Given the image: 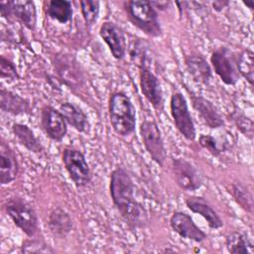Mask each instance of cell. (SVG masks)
Listing matches in <instances>:
<instances>
[{
  "instance_id": "cell-1",
  "label": "cell",
  "mask_w": 254,
  "mask_h": 254,
  "mask_svg": "<svg viewBox=\"0 0 254 254\" xmlns=\"http://www.w3.org/2000/svg\"><path fill=\"white\" fill-rule=\"evenodd\" d=\"M109 192L115 208L129 228L140 229L148 224L147 209L135 198V184L125 168L117 167L111 172Z\"/></svg>"
},
{
  "instance_id": "cell-2",
  "label": "cell",
  "mask_w": 254,
  "mask_h": 254,
  "mask_svg": "<svg viewBox=\"0 0 254 254\" xmlns=\"http://www.w3.org/2000/svg\"><path fill=\"white\" fill-rule=\"evenodd\" d=\"M108 115L111 127L118 136L128 137L135 132L136 108L124 91L117 90L110 94Z\"/></svg>"
},
{
  "instance_id": "cell-3",
  "label": "cell",
  "mask_w": 254,
  "mask_h": 254,
  "mask_svg": "<svg viewBox=\"0 0 254 254\" xmlns=\"http://www.w3.org/2000/svg\"><path fill=\"white\" fill-rule=\"evenodd\" d=\"M123 8L129 22L151 38L163 35L159 13L147 0H130L123 2Z\"/></svg>"
},
{
  "instance_id": "cell-4",
  "label": "cell",
  "mask_w": 254,
  "mask_h": 254,
  "mask_svg": "<svg viewBox=\"0 0 254 254\" xmlns=\"http://www.w3.org/2000/svg\"><path fill=\"white\" fill-rule=\"evenodd\" d=\"M4 209L14 225L27 237L38 235L40 227L37 212L25 198L20 196L9 197L4 203Z\"/></svg>"
},
{
  "instance_id": "cell-5",
  "label": "cell",
  "mask_w": 254,
  "mask_h": 254,
  "mask_svg": "<svg viewBox=\"0 0 254 254\" xmlns=\"http://www.w3.org/2000/svg\"><path fill=\"white\" fill-rule=\"evenodd\" d=\"M170 113L178 132L190 142L196 138L194 122L189 109L188 101L181 91H174L170 98Z\"/></svg>"
},
{
  "instance_id": "cell-6",
  "label": "cell",
  "mask_w": 254,
  "mask_h": 254,
  "mask_svg": "<svg viewBox=\"0 0 254 254\" xmlns=\"http://www.w3.org/2000/svg\"><path fill=\"white\" fill-rule=\"evenodd\" d=\"M62 161L73 185L80 189L91 181V172L84 154L74 147H65L62 152Z\"/></svg>"
},
{
  "instance_id": "cell-7",
  "label": "cell",
  "mask_w": 254,
  "mask_h": 254,
  "mask_svg": "<svg viewBox=\"0 0 254 254\" xmlns=\"http://www.w3.org/2000/svg\"><path fill=\"white\" fill-rule=\"evenodd\" d=\"M1 17L10 23L15 21L30 31L37 25V9L34 1H2L0 2Z\"/></svg>"
},
{
  "instance_id": "cell-8",
  "label": "cell",
  "mask_w": 254,
  "mask_h": 254,
  "mask_svg": "<svg viewBox=\"0 0 254 254\" xmlns=\"http://www.w3.org/2000/svg\"><path fill=\"white\" fill-rule=\"evenodd\" d=\"M139 131L146 152L158 166L163 167L167 159V150L158 124L154 120H144Z\"/></svg>"
},
{
  "instance_id": "cell-9",
  "label": "cell",
  "mask_w": 254,
  "mask_h": 254,
  "mask_svg": "<svg viewBox=\"0 0 254 254\" xmlns=\"http://www.w3.org/2000/svg\"><path fill=\"white\" fill-rule=\"evenodd\" d=\"M210 66L219 79L226 85H235L240 78L236 57L226 47L216 48L210 55Z\"/></svg>"
},
{
  "instance_id": "cell-10",
  "label": "cell",
  "mask_w": 254,
  "mask_h": 254,
  "mask_svg": "<svg viewBox=\"0 0 254 254\" xmlns=\"http://www.w3.org/2000/svg\"><path fill=\"white\" fill-rule=\"evenodd\" d=\"M139 87L146 100L157 112L164 110V96L158 76L152 71L149 63L138 66Z\"/></svg>"
},
{
  "instance_id": "cell-11",
  "label": "cell",
  "mask_w": 254,
  "mask_h": 254,
  "mask_svg": "<svg viewBox=\"0 0 254 254\" xmlns=\"http://www.w3.org/2000/svg\"><path fill=\"white\" fill-rule=\"evenodd\" d=\"M172 174L177 186L185 191H195L202 186L198 170L184 158L172 159Z\"/></svg>"
},
{
  "instance_id": "cell-12",
  "label": "cell",
  "mask_w": 254,
  "mask_h": 254,
  "mask_svg": "<svg viewBox=\"0 0 254 254\" xmlns=\"http://www.w3.org/2000/svg\"><path fill=\"white\" fill-rule=\"evenodd\" d=\"M41 128L45 135L54 142H62L67 133V123L61 111L46 104L41 109Z\"/></svg>"
},
{
  "instance_id": "cell-13",
  "label": "cell",
  "mask_w": 254,
  "mask_h": 254,
  "mask_svg": "<svg viewBox=\"0 0 254 254\" xmlns=\"http://www.w3.org/2000/svg\"><path fill=\"white\" fill-rule=\"evenodd\" d=\"M169 223L171 229L182 238L196 243H201L207 238L206 233L196 225L192 217L187 212L181 210L174 211L170 217Z\"/></svg>"
},
{
  "instance_id": "cell-14",
  "label": "cell",
  "mask_w": 254,
  "mask_h": 254,
  "mask_svg": "<svg viewBox=\"0 0 254 254\" xmlns=\"http://www.w3.org/2000/svg\"><path fill=\"white\" fill-rule=\"evenodd\" d=\"M99 36L108 47L111 55L117 61L126 56L127 44L124 31L117 24L111 21L103 22L99 27Z\"/></svg>"
},
{
  "instance_id": "cell-15",
  "label": "cell",
  "mask_w": 254,
  "mask_h": 254,
  "mask_svg": "<svg viewBox=\"0 0 254 254\" xmlns=\"http://www.w3.org/2000/svg\"><path fill=\"white\" fill-rule=\"evenodd\" d=\"M189 94L192 108L208 128L217 129L224 125L223 117L212 101L191 91Z\"/></svg>"
},
{
  "instance_id": "cell-16",
  "label": "cell",
  "mask_w": 254,
  "mask_h": 254,
  "mask_svg": "<svg viewBox=\"0 0 254 254\" xmlns=\"http://www.w3.org/2000/svg\"><path fill=\"white\" fill-rule=\"evenodd\" d=\"M54 64L59 80L68 88H75V86L81 84L83 80L82 72L80 70V65L73 57L69 55H58Z\"/></svg>"
},
{
  "instance_id": "cell-17",
  "label": "cell",
  "mask_w": 254,
  "mask_h": 254,
  "mask_svg": "<svg viewBox=\"0 0 254 254\" xmlns=\"http://www.w3.org/2000/svg\"><path fill=\"white\" fill-rule=\"evenodd\" d=\"M20 165L16 153L2 138L0 143V184L6 186L15 181L19 175Z\"/></svg>"
},
{
  "instance_id": "cell-18",
  "label": "cell",
  "mask_w": 254,
  "mask_h": 254,
  "mask_svg": "<svg viewBox=\"0 0 254 254\" xmlns=\"http://www.w3.org/2000/svg\"><path fill=\"white\" fill-rule=\"evenodd\" d=\"M187 207L193 213L199 214L206 221L211 229H219L223 226V221L212 207V205L202 196L191 195L188 196L185 200Z\"/></svg>"
},
{
  "instance_id": "cell-19",
  "label": "cell",
  "mask_w": 254,
  "mask_h": 254,
  "mask_svg": "<svg viewBox=\"0 0 254 254\" xmlns=\"http://www.w3.org/2000/svg\"><path fill=\"white\" fill-rule=\"evenodd\" d=\"M185 64L192 79L207 85L212 79V68L205 58L198 53H190L185 57Z\"/></svg>"
},
{
  "instance_id": "cell-20",
  "label": "cell",
  "mask_w": 254,
  "mask_h": 254,
  "mask_svg": "<svg viewBox=\"0 0 254 254\" xmlns=\"http://www.w3.org/2000/svg\"><path fill=\"white\" fill-rule=\"evenodd\" d=\"M0 108L3 113L14 116L29 114L32 110L30 101L4 87L0 88Z\"/></svg>"
},
{
  "instance_id": "cell-21",
  "label": "cell",
  "mask_w": 254,
  "mask_h": 254,
  "mask_svg": "<svg viewBox=\"0 0 254 254\" xmlns=\"http://www.w3.org/2000/svg\"><path fill=\"white\" fill-rule=\"evenodd\" d=\"M48 227L51 233L58 238H65L73 227L69 213L61 206L53 208L48 216Z\"/></svg>"
},
{
  "instance_id": "cell-22",
  "label": "cell",
  "mask_w": 254,
  "mask_h": 254,
  "mask_svg": "<svg viewBox=\"0 0 254 254\" xmlns=\"http://www.w3.org/2000/svg\"><path fill=\"white\" fill-rule=\"evenodd\" d=\"M59 110L63 114L67 125L71 126L73 129L80 133L86 132L89 127L88 118L79 106L72 102L64 101L61 103Z\"/></svg>"
},
{
  "instance_id": "cell-23",
  "label": "cell",
  "mask_w": 254,
  "mask_h": 254,
  "mask_svg": "<svg viewBox=\"0 0 254 254\" xmlns=\"http://www.w3.org/2000/svg\"><path fill=\"white\" fill-rule=\"evenodd\" d=\"M12 132L18 142L29 152L38 155H41L44 152V147L41 141L28 125L15 122L12 125Z\"/></svg>"
},
{
  "instance_id": "cell-24",
  "label": "cell",
  "mask_w": 254,
  "mask_h": 254,
  "mask_svg": "<svg viewBox=\"0 0 254 254\" xmlns=\"http://www.w3.org/2000/svg\"><path fill=\"white\" fill-rule=\"evenodd\" d=\"M45 11L49 18L60 24H66L72 20L73 9L68 0H50L46 3Z\"/></svg>"
},
{
  "instance_id": "cell-25",
  "label": "cell",
  "mask_w": 254,
  "mask_h": 254,
  "mask_svg": "<svg viewBox=\"0 0 254 254\" xmlns=\"http://www.w3.org/2000/svg\"><path fill=\"white\" fill-rule=\"evenodd\" d=\"M225 247L231 254H253L254 244L246 233L230 232L225 236Z\"/></svg>"
},
{
  "instance_id": "cell-26",
  "label": "cell",
  "mask_w": 254,
  "mask_h": 254,
  "mask_svg": "<svg viewBox=\"0 0 254 254\" xmlns=\"http://www.w3.org/2000/svg\"><path fill=\"white\" fill-rule=\"evenodd\" d=\"M236 65L239 75L244 77L250 86L254 83V54L251 50L245 49L236 57Z\"/></svg>"
},
{
  "instance_id": "cell-27",
  "label": "cell",
  "mask_w": 254,
  "mask_h": 254,
  "mask_svg": "<svg viewBox=\"0 0 254 254\" xmlns=\"http://www.w3.org/2000/svg\"><path fill=\"white\" fill-rule=\"evenodd\" d=\"M233 199L236 203L243 208L245 211L252 213L253 212V197L251 192L247 188L241 183H234L231 185V190H229Z\"/></svg>"
},
{
  "instance_id": "cell-28",
  "label": "cell",
  "mask_w": 254,
  "mask_h": 254,
  "mask_svg": "<svg viewBox=\"0 0 254 254\" xmlns=\"http://www.w3.org/2000/svg\"><path fill=\"white\" fill-rule=\"evenodd\" d=\"M80 12L87 27L93 26L99 17L100 2L97 0H81L79 2Z\"/></svg>"
},
{
  "instance_id": "cell-29",
  "label": "cell",
  "mask_w": 254,
  "mask_h": 254,
  "mask_svg": "<svg viewBox=\"0 0 254 254\" xmlns=\"http://www.w3.org/2000/svg\"><path fill=\"white\" fill-rule=\"evenodd\" d=\"M20 251L22 253H53L54 249L47 244L43 239L38 238L37 236L35 237H28V239L24 240Z\"/></svg>"
},
{
  "instance_id": "cell-30",
  "label": "cell",
  "mask_w": 254,
  "mask_h": 254,
  "mask_svg": "<svg viewBox=\"0 0 254 254\" xmlns=\"http://www.w3.org/2000/svg\"><path fill=\"white\" fill-rule=\"evenodd\" d=\"M236 128L246 138L252 140L253 138V121L250 117L246 116L240 111H234L231 115Z\"/></svg>"
},
{
  "instance_id": "cell-31",
  "label": "cell",
  "mask_w": 254,
  "mask_h": 254,
  "mask_svg": "<svg viewBox=\"0 0 254 254\" xmlns=\"http://www.w3.org/2000/svg\"><path fill=\"white\" fill-rule=\"evenodd\" d=\"M0 77L8 81H15L20 78L15 63L4 55L0 56Z\"/></svg>"
},
{
  "instance_id": "cell-32",
  "label": "cell",
  "mask_w": 254,
  "mask_h": 254,
  "mask_svg": "<svg viewBox=\"0 0 254 254\" xmlns=\"http://www.w3.org/2000/svg\"><path fill=\"white\" fill-rule=\"evenodd\" d=\"M129 57L137 66L146 63H150L145 43L142 41H136L133 43V46L129 49Z\"/></svg>"
},
{
  "instance_id": "cell-33",
  "label": "cell",
  "mask_w": 254,
  "mask_h": 254,
  "mask_svg": "<svg viewBox=\"0 0 254 254\" xmlns=\"http://www.w3.org/2000/svg\"><path fill=\"white\" fill-rule=\"evenodd\" d=\"M198 144L201 148L205 149L213 157H219L224 151V146L220 145L218 140L211 135L201 134L198 137Z\"/></svg>"
},
{
  "instance_id": "cell-34",
  "label": "cell",
  "mask_w": 254,
  "mask_h": 254,
  "mask_svg": "<svg viewBox=\"0 0 254 254\" xmlns=\"http://www.w3.org/2000/svg\"><path fill=\"white\" fill-rule=\"evenodd\" d=\"M230 4L229 1L226 0H215L213 2H211L212 8L216 11V12H221L224 8H226L228 5Z\"/></svg>"
},
{
  "instance_id": "cell-35",
  "label": "cell",
  "mask_w": 254,
  "mask_h": 254,
  "mask_svg": "<svg viewBox=\"0 0 254 254\" xmlns=\"http://www.w3.org/2000/svg\"><path fill=\"white\" fill-rule=\"evenodd\" d=\"M151 4L154 6V8L157 10V9H159V10H165L166 8H167V6L170 4L169 2H153V1H151Z\"/></svg>"
},
{
  "instance_id": "cell-36",
  "label": "cell",
  "mask_w": 254,
  "mask_h": 254,
  "mask_svg": "<svg viewBox=\"0 0 254 254\" xmlns=\"http://www.w3.org/2000/svg\"><path fill=\"white\" fill-rule=\"evenodd\" d=\"M243 4H244L245 6H247L250 10H253V7H254V2H253V1H249V2H248V1H246V2L243 1Z\"/></svg>"
}]
</instances>
